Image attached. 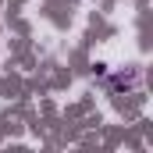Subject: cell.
I'll return each mask as SVG.
<instances>
[{"label":"cell","mask_w":153,"mask_h":153,"mask_svg":"<svg viewBox=\"0 0 153 153\" xmlns=\"http://www.w3.org/2000/svg\"><path fill=\"white\" fill-rule=\"evenodd\" d=\"M135 82H139V68H132V71H121V75L111 78V85H114V89H132Z\"/></svg>","instance_id":"1"},{"label":"cell","mask_w":153,"mask_h":153,"mask_svg":"<svg viewBox=\"0 0 153 153\" xmlns=\"http://www.w3.org/2000/svg\"><path fill=\"white\" fill-rule=\"evenodd\" d=\"M93 75H100V78H103V75H111V68H107L103 61H93Z\"/></svg>","instance_id":"2"}]
</instances>
